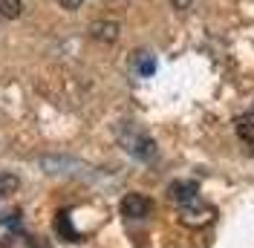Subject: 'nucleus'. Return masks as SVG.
<instances>
[{"instance_id":"4","label":"nucleus","mask_w":254,"mask_h":248,"mask_svg":"<svg viewBox=\"0 0 254 248\" xmlns=\"http://www.w3.org/2000/svg\"><path fill=\"white\" fill-rule=\"evenodd\" d=\"M127 150L133 156H142V159H150V156L156 153V144H153V139H147V136H142V133H133L130 139H125Z\"/></svg>"},{"instance_id":"3","label":"nucleus","mask_w":254,"mask_h":248,"mask_svg":"<svg viewBox=\"0 0 254 248\" xmlns=\"http://www.w3.org/2000/svg\"><path fill=\"white\" fill-rule=\"evenodd\" d=\"M119 32H122V26L116 20H95L90 26V38L98 44H113V41H119Z\"/></svg>"},{"instance_id":"5","label":"nucleus","mask_w":254,"mask_h":248,"mask_svg":"<svg viewBox=\"0 0 254 248\" xmlns=\"http://www.w3.org/2000/svg\"><path fill=\"white\" fill-rule=\"evenodd\" d=\"M168 193H171V199L174 202L188 205V202L196 199V185H193V182H174V185L168 187Z\"/></svg>"},{"instance_id":"2","label":"nucleus","mask_w":254,"mask_h":248,"mask_svg":"<svg viewBox=\"0 0 254 248\" xmlns=\"http://www.w3.org/2000/svg\"><path fill=\"white\" fill-rule=\"evenodd\" d=\"M150 211H153V202L147 199L144 193H127L122 199V214L127 219H144Z\"/></svg>"},{"instance_id":"1","label":"nucleus","mask_w":254,"mask_h":248,"mask_svg":"<svg viewBox=\"0 0 254 248\" xmlns=\"http://www.w3.org/2000/svg\"><path fill=\"white\" fill-rule=\"evenodd\" d=\"M211 219H214V208L205 205V202H199V199L182 205V211H179V222L182 225H190V228H199V225H205Z\"/></svg>"},{"instance_id":"9","label":"nucleus","mask_w":254,"mask_h":248,"mask_svg":"<svg viewBox=\"0 0 254 248\" xmlns=\"http://www.w3.org/2000/svg\"><path fill=\"white\" fill-rule=\"evenodd\" d=\"M58 3H61V9H66V12H75V9H81L84 0H58Z\"/></svg>"},{"instance_id":"6","label":"nucleus","mask_w":254,"mask_h":248,"mask_svg":"<svg viewBox=\"0 0 254 248\" xmlns=\"http://www.w3.org/2000/svg\"><path fill=\"white\" fill-rule=\"evenodd\" d=\"M0 15L6 20H15V17L23 15V3L20 0H0Z\"/></svg>"},{"instance_id":"10","label":"nucleus","mask_w":254,"mask_h":248,"mask_svg":"<svg viewBox=\"0 0 254 248\" xmlns=\"http://www.w3.org/2000/svg\"><path fill=\"white\" fill-rule=\"evenodd\" d=\"M171 6L179 9V12H185V9H190V0H171Z\"/></svg>"},{"instance_id":"8","label":"nucleus","mask_w":254,"mask_h":248,"mask_svg":"<svg viewBox=\"0 0 254 248\" xmlns=\"http://www.w3.org/2000/svg\"><path fill=\"white\" fill-rule=\"evenodd\" d=\"M237 136L243 141L254 144V122H237Z\"/></svg>"},{"instance_id":"7","label":"nucleus","mask_w":254,"mask_h":248,"mask_svg":"<svg viewBox=\"0 0 254 248\" xmlns=\"http://www.w3.org/2000/svg\"><path fill=\"white\" fill-rule=\"evenodd\" d=\"M17 187H20V179L15 173H0V196H12Z\"/></svg>"}]
</instances>
